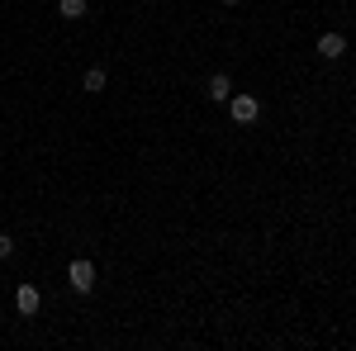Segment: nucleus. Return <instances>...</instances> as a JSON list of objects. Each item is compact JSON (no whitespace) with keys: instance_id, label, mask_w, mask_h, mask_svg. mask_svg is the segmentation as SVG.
<instances>
[{"instance_id":"1","label":"nucleus","mask_w":356,"mask_h":351,"mask_svg":"<svg viewBox=\"0 0 356 351\" xmlns=\"http://www.w3.org/2000/svg\"><path fill=\"white\" fill-rule=\"evenodd\" d=\"M67 280H72L76 295H90V290H95V266H90L86 256H76V261L67 266Z\"/></svg>"},{"instance_id":"8","label":"nucleus","mask_w":356,"mask_h":351,"mask_svg":"<svg viewBox=\"0 0 356 351\" xmlns=\"http://www.w3.org/2000/svg\"><path fill=\"white\" fill-rule=\"evenodd\" d=\"M5 256H15V238H5V233H0V261H5Z\"/></svg>"},{"instance_id":"6","label":"nucleus","mask_w":356,"mask_h":351,"mask_svg":"<svg viewBox=\"0 0 356 351\" xmlns=\"http://www.w3.org/2000/svg\"><path fill=\"white\" fill-rule=\"evenodd\" d=\"M57 15L62 19H86V0H57Z\"/></svg>"},{"instance_id":"3","label":"nucleus","mask_w":356,"mask_h":351,"mask_svg":"<svg viewBox=\"0 0 356 351\" xmlns=\"http://www.w3.org/2000/svg\"><path fill=\"white\" fill-rule=\"evenodd\" d=\"M342 53H347V38H342V33H323V38H318V57L337 62Z\"/></svg>"},{"instance_id":"7","label":"nucleus","mask_w":356,"mask_h":351,"mask_svg":"<svg viewBox=\"0 0 356 351\" xmlns=\"http://www.w3.org/2000/svg\"><path fill=\"white\" fill-rule=\"evenodd\" d=\"M105 81H110V76H105V67H90V72H86V90H90V95H100V90H105Z\"/></svg>"},{"instance_id":"5","label":"nucleus","mask_w":356,"mask_h":351,"mask_svg":"<svg viewBox=\"0 0 356 351\" xmlns=\"http://www.w3.org/2000/svg\"><path fill=\"white\" fill-rule=\"evenodd\" d=\"M15 309L19 313H38V285H19L15 290Z\"/></svg>"},{"instance_id":"2","label":"nucleus","mask_w":356,"mask_h":351,"mask_svg":"<svg viewBox=\"0 0 356 351\" xmlns=\"http://www.w3.org/2000/svg\"><path fill=\"white\" fill-rule=\"evenodd\" d=\"M228 114H233L238 124H257L261 105H257V95H228Z\"/></svg>"},{"instance_id":"9","label":"nucleus","mask_w":356,"mask_h":351,"mask_svg":"<svg viewBox=\"0 0 356 351\" xmlns=\"http://www.w3.org/2000/svg\"><path fill=\"white\" fill-rule=\"evenodd\" d=\"M223 5H238V0H223Z\"/></svg>"},{"instance_id":"4","label":"nucleus","mask_w":356,"mask_h":351,"mask_svg":"<svg viewBox=\"0 0 356 351\" xmlns=\"http://www.w3.org/2000/svg\"><path fill=\"white\" fill-rule=\"evenodd\" d=\"M204 95H209V100H214V105H228V95H233V81H228V76H209V85H204Z\"/></svg>"}]
</instances>
